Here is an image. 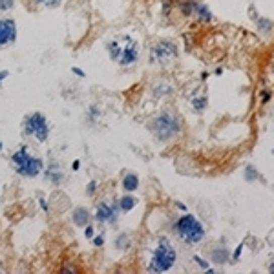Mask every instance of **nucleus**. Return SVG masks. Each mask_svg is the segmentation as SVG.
<instances>
[{
	"mask_svg": "<svg viewBox=\"0 0 274 274\" xmlns=\"http://www.w3.org/2000/svg\"><path fill=\"white\" fill-rule=\"evenodd\" d=\"M106 51L112 63L119 64V66H134L139 61V44L137 40L132 39L130 35H119L114 37L110 42L106 44Z\"/></svg>",
	"mask_w": 274,
	"mask_h": 274,
	"instance_id": "nucleus-1",
	"label": "nucleus"
},
{
	"mask_svg": "<svg viewBox=\"0 0 274 274\" xmlns=\"http://www.w3.org/2000/svg\"><path fill=\"white\" fill-rule=\"evenodd\" d=\"M174 234L181 241L183 245L187 247H196L205 240V227L192 214H185L174 223Z\"/></svg>",
	"mask_w": 274,
	"mask_h": 274,
	"instance_id": "nucleus-2",
	"label": "nucleus"
},
{
	"mask_svg": "<svg viewBox=\"0 0 274 274\" xmlns=\"http://www.w3.org/2000/svg\"><path fill=\"white\" fill-rule=\"evenodd\" d=\"M11 163L15 167V172L22 178H37L40 172H44V161L29 154V148L26 144L15 150L11 155Z\"/></svg>",
	"mask_w": 274,
	"mask_h": 274,
	"instance_id": "nucleus-3",
	"label": "nucleus"
},
{
	"mask_svg": "<svg viewBox=\"0 0 274 274\" xmlns=\"http://www.w3.org/2000/svg\"><path fill=\"white\" fill-rule=\"evenodd\" d=\"M148 128L157 141H161V143H169V141H172L174 137L179 134V130H181V123H179V119L174 116V114L163 112V114H159L157 117H154V119L150 121Z\"/></svg>",
	"mask_w": 274,
	"mask_h": 274,
	"instance_id": "nucleus-4",
	"label": "nucleus"
},
{
	"mask_svg": "<svg viewBox=\"0 0 274 274\" xmlns=\"http://www.w3.org/2000/svg\"><path fill=\"white\" fill-rule=\"evenodd\" d=\"M176 258H178V252L172 243L167 238H159L157 249L154 250L152 260L148 263V270L150 272H167L176 265Z\"/></svg>",
	"mask_w": 274,
	"mask_h": 274,
	"instance_id": "nucleus-5",
	"label": "nucleus"
},
{
	"mask_svg": "<svg viewBox=\"0 0 274 274\" xmlns=\"http://www.w3.org/2000/svg\"><path fill=\"white\" fill-rule=\"evenodd\" d=\"M22 132H24V135L33 137V139H37L39 143H46L49 137V123L44 114L33 112V114H29L24 119Z\"/></svg>",
	"mask_w": 274,
	"mask_h": 274,
	"instance_id": "nucleus-6",
	"label": "nucleus"
},
{
	"mask_svg": "<svg viewBox=\"0 0 274 274\" xmlns=\"http://www.w3.org/2000/svg\"><path fill=\"white\" fill-rule=\"evenodd\" d=\"M176 57H178V46L172 40H159L157 44H154V48L150 49V61L163 64V66Z\"/></svg>",
	"mask_w": 274,
	"mask_h": 274,
	"instance_id": "nucleus-7",
	"label": "nucleus"
},
{
	"mask_svg": "<svg viewBox=\"0 0 274 274\" xmlns=\"http://www.w3.org/2000/svg\"><path fill=\"white\" fill-rule=\"evenodd\" d=\"M17 40V24L13 19H0V48L11 46Z\"/></svg>",
	"mask_w": 274,
	"mask_h": 274,
	"instance_id": "nucleus-8",
	"label": "nucleus"
},
{
	"mask_svg": "<svg viewBox=\"0 0 274 274\" xmlns=\"http://www.w3.org/2000/svg\"><path fill=\"white\" fill-rule=\"evenodd\" d=\"M95 220L101 223H116L117 220V207H112L110 203H99L95 210Z\"/></svg>",
	"mask_w": 274,
	"mask_h": 274,
	"instance_id": "nucleus-9",
	"label": "nucleus"
},
{
	"mask_svg": "<svg viewBox=\"0 0 274 274\" xmlns=\"http://www.w3.org/2000/svg\"><path fill=\"white\" fill-rule=\"evenodd\" d=\"M72 222L75 223L77 227H81V229H84L86 225H90V222H91V214L86 210V208L79 207V208H75V210H73V214H72Z\"/></svg>",
	"mask_w": 274,
	"mask_h": 274,
	"instance_id": "nucleus-10",
	"label": "nucleus"
},
{
	"mask_svg": "<svg viewBox=\"0 0 274 274\" xmlns=\"http://www.w3.org/2000/svg\"><path fill=\"white\" fill-rule=\"evenodd\" d=\"M44 176H46V179L51 181L53 185H61V181H63V170H61V167H59L57 163L49 165L48 169L44 170Z\"/></svg>",
	"mask_w": 274,
	"mask_h": 274,
	"instance_id": "nucleus-11",
	"label": "nucleus"
},
{
	"mask_svg": "<svg viewBox=\"0 0 274 274\" xmlns=\"http://www.w3.org/2000/svg\"><path fill=\"white\" fill-rule=\"evenodd\" d=\"M210 260L212 263L216 265H225L229 261V250L225 247H216V249L210 252Z\"/></svg>",
	"mask_w": 274,
	"mask_h": 274,
	"instance_id": "nucleus-12",
	"label": "nucleus"
},
{
	"mask_svg": "<svg viewBox=\"0 0 274 274\" xmlns=\"http://www.w3.org/2000/svg\"><path fill=\"white\" fill-rule=\"evenodd\" d=\"M123 188H125L126 192H134L139 188V176L137 174H126L125 178H123Z\"/></svg>",
	"mask_w": 274,
	"mask_h": 274,
	"instance_id": "nucleus-13",
	"label": "nucleus"
},
{
	"mask_svg": "<svg viewBox=\"0 0 274 274\" xmlns=\"http://www.w3.org/2000/svg\"><path fill=\"white\" fill-rule=\"evenodd\" d=\"M135 205H137V199H135L134 196H125L119 199V210L123 212V214H128L130 210H134Z\"/></svg>",
	"mask_w": 274,
	"mask_h": 274,
	"instance_id": "nucleus-14",
	"label": "nucleus"
},
{
	"mask_svg": "<svg viewBox=\"0 0 274 274\" xmlns=\"http://www.w3.org/2000/svg\"><path fill=\"white\" fill-rule=\"evenodd\" d=\"M194 11L197 13V19L201 22H210L212 20V11L205 4H194Z\"/></svg>",
	"mask_w": 274,
	"mask_h": 274,
	"instance_id": "nucleus-15",
	"label": "nucleus"
},
{
	"mask_svg": "<svg viewBox=\"0 0 274 274\" xmlns=\"http://www.w3.org/2000/svg\"><path fill=\"white\" fill-rule=\"evenodd\" d=\"M33 2L39 8H44V10H55V8L63 4V0H33Z\"/></svg>",
	"mask_w": 274,
	"mask_h": 274,
	"instance_id": "nucleus-16",
	"label": "nucleus"
},
{
	"mask_svg": "<svg viewBox=\"0 0 274 274\" xmlns=\"http://www.w3.org/2000/svg\"><path fill=\"white\" fill-rule=\"evenodd\" d=\"M116 249H119V250L130 249V238H128V234H119V236H117Z\"/></svg>",
	"mask_w": 274,
	"mask_h": 274,
	"instance_id": "nucleus-17",
	"label": "nucleus"
},
{
	"mask_svg": "<svg viewBox=\"0 0 274 274\" xmlns=\"http://www.w3.org/2000/svg\"><path fill=\"white\" fill-rule=\"evenodd\" d=\"M258 178H260V174L256 172L254 167H247V169H245V179H247V181L252 183V181H256Z\"/></svg>",
	"mask_w": 274,
	"mask_h": 274,
	"instance_id": "nucleus-18",
	"label": "nucleus"
},
{
	"mask_svg": "<svg viewBox=\"0 0 274 274\" xmlns=\"http://www.w3.org/2000/svg\"><path fill=\"white\" fill-rule=\"evenodd\" d=\"M15 2H17V0H0V11H2V13L11 11L15 8Z\"/></svg>",
	"mask_w": 274,
	"mask_h": 274,
	"instance_id": "nucleus-19",
	"label": "nucleus"
},
{
	"mask_svg": "<svg viewBox=\"0 0 274 274\" xmlns=\"http://www.w3.org/2000/svg\"><path fill=\"white\" fill-rule=\"evenodd\" d=\"M192 106L196 112H201L205 106H207V97H203V99H194L192 101Z\"/></svg>",
	"mask_w": 274,
	"mask_h": 274,
	"instance_id": "nucleus-20",
	"label": "nucleus"
},
{
	"mask_svg": "<svg viewBox=\"0 0 274 274\" xmlns=\"http://www.w3.org/2000/svg\"><path fill=\"white\" fill-rule=\"evenodd\" d=\"M95 190H97V181H95V179H93V181L88 183L86 194H88V196H93V194H95Z\"/></svg>",
	"mask_w": 274,
	"mask_h": 274,
	"instance_id": "nucleus-21",
	"label": "nucleus"
},
{
	"mask_svg": "<svg viewBox=\"0 0 274 274\" xmlns=\"http://www.w3.org/2000/svg\"><path fill=\"white\" fill-rule=\"evenodd\" d=\"M91 241H93V245L95 247H102L104 245V236H93Z\"/></svg>",
	"mask_w": 274,
	"mask_h": 274,
	"instance_id": "nucleus-22",
	"label": "nucleus"
},
{
	"mask_svg": "<svg viewBox=\"0 0 274 274\" xmlns=\"http://www.w3.org/2000/svg\"><path fill=\"white\" fill-rule=\"evenodd\" d=\"M93 234H95V231H93V227H91V225H86V227H84V236H86L88 240H91V238H93Z\"/></svg>",
	"mask_w": 274,
	"mask_h": 274,
	"instance_id": "nucleus-23",
	"label": "nucleus"
},
{
	"mask_svg": "<svg viewBox=\"0 0 274 274\" xmlns=\"http://www.w3.org/2000/svg\"><path fill=\"white\" fill-rule=\"evenodd\" d=\"M194 261H196L197 265H199V267H201V269H205V270H208V263L207 261H203V260H199V256H194Z\"/></svg>",
	"mask_w": 274,
	"mask_h": 274,
	"instance_id": "nucleus-24",
	"label": "nucleus"
},
{
	"mask_svg": "<svg viewBox=\"0 0 274 274\" xmlns=\"http://www.w3.org/2000/svg\"><path fill=\"white\" fill-rule=\"evenodd\" d=\"M72 72L75 73V75H77V77H81V79H84V77H86V73L82 72L81 68H77V66H73V68H72Z\"/></svg>",
	"mask_w": 274,
	"mask_h": 274,
	"instance_id": "nucleus-25",
	"label": "nucleus"
},
{
	"mask_svg": "<svg viewBox=\"0 0 274 274\" xmlns=\"http://www.w3.org/2000/svg\"><path fill=\"white\" fill-rule=\"evenodd\" d=\"M39 205H40V208H42L44 212H49L48 203H46V199H44V197H40V199H39Z\"/></svg>",
	"mask_w": 274,
	"mask_h": 274,
	"instance_id": "nucleus-26",
	"label": "nucleus"
},
{
	"mask_svg": "<svg viewBox=\"0 0 274 274\" xmlns=\"http://www.w3.org/2000/svg\"><path fill=\"white\" fill-rule=\"evenodd\" d=\"M8 77H10V72H8V70H2V72H0V84H2V81H6Z\"/></svg>",
	"mask_w": 274,
	"mask_h": 274,
	"instance_id": "nucleus-27",
	"label": "nucleus"
},
{
	"mask_svg": "<svg viewBox=\"0 0 274 274\" xmlns=\"http://www.w3.org/2000/svg\"><path fill=\"white\" fill-rule=\"evenodd\" d=\"M241 250H243V243H240V245H238V249H236V252H234V258H236V260H240Z\"/></svg>",
	"mask_w": 274,
	"mask_h": 274,
	"instance_id": "nucleus-28",
	"label": "nucleus"
},
{
	"mask_svg": "<svg viewBox=\"0 0 274 274\" xmlns=\"http://www.w3.org/2000/svg\"><path fill=\"white\" fill-rule=\"evenodd\" d=\"M79 169H81V161H79V159H75V161L72 163V170H73V172H77Z\"/></svg>",
	"mask_w": 274,
	"mask_h": 274,
	"instance_id": "nucleus-29",
	"label": "nucleus"
},
{
	"mask_svg": "<svg viewBox=\"0 0 274 274\" xmlns=\"http://www.w3.org/2000/svg\"><path fill=\"white\" fill-rule=\"evenodd\" d=\"M176 207L179 208V210H183V212H187V207H185V205H183V203H176Z\"/></svg>",
	"mask_w": 274,
	"mask_h": 274,
	"instance_id": "nucleus-30",
	"label": "nucleus"
},
{
	"mask_svg": "<svg viewBox=\"0 0 274 274\" xmlns=\"http://www.w3.org/2000/svg\"><path fill=\"white\" fill-rule=\"evenodd\" d=\"M270 99V93L269 91H263V102H267Z\"/></svg>",
	"mask_w": 274,
	"mask_h": 274,
	"instance_id": "nucleus-31",
	"label": "nucleus"
},
{
	"mask_svg": "<svg viewBox=\"0 0 274 274\" xmlns=\"http://www.w3.org/2000/svg\"><path fill=\"white\" fill-rule=\"evenodd\" d=\"M269 270H270V272H274V260L269 263Z\"/></svg>",
	"mask_w": 274,
	"mask_h": 274,
	"instance_id": "nucleus-32",
	"label": "nucleus"
},
{
	"mask_svg": "<svg viewBox=\"0 0 274 274\" xmlns=\"http://www.w3.org/2000/svg\"><path fill=\"white\" fill-rule=\"evenodd\" d=\"M2 150H4V144H2V143H0V152H2Z\"/></svg>",
	"mask_w": 274,
	"mask_h": 274,
	"instance_id": "nucleus-33",
	"label": "nucleus"
},
{
	"mask_svg": "<svg viewBox=\"0 0 274 274\" xmlns=\"http://www.w3.org/2000/svg\"><path fill=\"white\" fill-rule=\"evenodd\" d=\"M0 272H2V265H0Z\"/></svg>",
	"mask_w": 274,
	"mask_h": 274,
	"instance_id": "nucleus-34",
	"label": "nucleus"
}]
</instances>
